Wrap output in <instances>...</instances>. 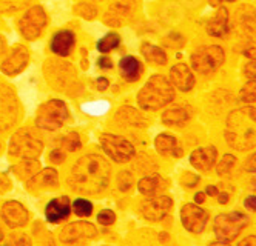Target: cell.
I'll use <instances>...</instances> for the list:
<instances>
[{
  "label": "cell",
  "mask_w": 256,
  "mask_h": 246,
  "mask_svg": "<svg viewBox=\"0 0 256 246\" xmlns=\"http://www.w3.org/2000/svg\"><path fill=\"white\" fill-rule=\"evenodd\" d=\"M112 168L99 154H86L71 168L68 185L84 196H96L102 193L110 182Z\"/></svg>",
  "instance_id": "obj_1"
},
{
  "label": "cell",
  "mask_w": 256,
  "mask_h": 246,
  "mask_svg": "<svg viewBox=\"0 0 256 246\" xmlns=\"http://www.w3.org/2000/svg\"><path fill=\"white\" fill-rule=\"evenodd\" d=\"M226 140L238 151L256 146V108L242 106L232 111L226 123Z\"/></svg>",
  "instance_id": "obj_2"
},
{
  "label": "cell",
  "mask_w": 256,
  "mask_h": 246,
  "mask_svg": "<svg viewBox=\"0 0 256 246\" xmlns=\"http://www.w3.org/2000/svg\"><path fill=\"white\" fill-rule=\"evenodd\" d=\"M174 99V88L164 75H153L138 94V103L142 109L156 111Z\"/></svg>",
  "instance_id": "obj_3"
},
{
  "label": "cell",
  "mask_w": 256,
  "mask_h": 246,
  "mask_svg": "<svg viewBox=\"0 0 256 246\" xmlns=\"http://www.w3.org/2000/svg\"><path fill=\"white\" fill-rule=\"evenodd\" d=\"M44 74L48 83L58 91L74 96V94H79V91L82 89V85L78 80L76 69L68 62L59 59H50L44 65Z\"/></svg>",
  "instance_id": "obj_4"
},
{
  "label": "cell",
  "mask_w": 256,
  "mask_h": 246,
  "mask_svg": "<svg viewBox=\"0 0 256 246\" xmlns=\"http://www.w3.org/2000/svg\"><path fill=\"white\" fill-rule=\"evenodd\" d=\"M44 151V142L31 129H20L10 140V154L17 159H38Z\"/></svg>",
  "instance_id": "obj_5"
},
{
  "label": "cell",
  "mask_w": 256,
  "mask_h": 246,
  "mask_svg": "<svg viewBox=\"0 0 256 246\" xmlns=\"http://www.w3.org/2000/svg\"><path fill=\"white\" fill-rule=\"evenodd\" d=\"M248 217L242 213H227V214H219L214 219L213 223V231L218 237V240L224 242L226 245L236 240V237L241 234V231L248 225Z\"/></svg>",
  "instance_id": "obj_6"
},
{
  "label": "cell",
  "mask_w": 256,
  "mask_h": 246,
  "mask_svg": "<svg viewBox=\"0 0 256 246\" xmlns=\"http://www.w3.org/2000/svg\"><path fill=\"white\" fill-rule=\"evenodd\" d=\"M226 60V52L218 45H206L198 48L192 54V66L200 74H210L216 71Z\"/></svg>",
  "instance_id": "obj_7"
},
{
  "label": "cell",
  "mask_w": 256,
  "mask_h": 246,
  "mask_svg": "<svg viewBox=\"0 0 256 246\" xmlns=\"http://www.w3.org/2000/svg\"><path fill=\"white\" fill-rule=\"evenodd\" d=\"M68 119V108L62 100H48L44 103L36 116V123L46 131L59 129Z\"/></svg>",
  "instance_id": "obj_8"
},
{
  "label": "cell",
  "mask_w": 256,
  "mask_h": 246,
  "mask_svg": "<svg viewBox=\"0 0 256 246\" xmlns=\"http://www.w3.org/2000/svg\"><path fill=\"white\" fill-rule=\"evenodd\" d=\"M19 100L16 92L8 86L0 83V131L10 129L19 119Z\"/></svg>",
  "instance_id": "obj_9"
},
{
  "label": "cell",
  "mask_w": 256,
  "mask_h": 246,
  "mask_svg": "<svg viewBox=\"0 0 256 246\" xmlns=\"http://www.w3.org/2000/svg\"><path fill=\"white\" fill-rule=\"evenodd\" d=\"M102 148L105 153L110 156V159H113L118 163H125L130 162L134 156V148L133 145L125 140L120 136L114 134H102L99 139Z\"/></svg>",
  "instance_id": "obj_10"
},
{
  "label": "cell",
  "mask_w": 256,
  "mask_h": 246,
  "mask_svg": "<svg viewBox=\"0 0 256 246\" xmlns=\"http://www.w3.org/2000/svg\"><path fill=\"white\" fill-rule=\"evenodd\" d=\"M46 25V14L42 6L30 8L20 18L19 29L26 40H36Z\"/></svg>",
  "instance_id": "obj_11"
},
{
  "label": "cell",
  "mask_w": 256,
  "mask_h": 246,
  "mask_svg": "<svg viewBox=\"0 0 256 246\" xmlns=\"http://www.w3.org/2000/svg\"><path fill=\"white\" fill-rule=\"evenodd\" d=\"M208 213L194 203H187L180 210V222L184 225V228L192 234L202 233L208 222Z\"/></svg>",
  "instance_id": "obj_12"
},
{
  "label": "cell",
  "mask_w": 256,
  "mask_h": 246,
  "mask_svg": "<svg viewBox=\"0 0 256 246\" xmlns=\"http://www.w3.org/2000/svg\"><path fill=\"white\" fill-rule=\"evenodd\" d=\"M172 206H173V200L168 196L156 194V196H150V199L147 200H144L140 211H142V216L147 220L159 222L168 214Z\"/></svg>",
  "instance_id": "obj_13"
},
{
  "label": "cell",
  "mask_w": 256,
  "mask_h": 246,
  "mask_svg": "<svg viewBox=\"0 0 256 246\" xmlns=\"http://www.w3.org/2000/svg\"><path fill=\"white\" fill-rule=\"evenodd\" d=\"M96 234L98 230L94 225H91L88 222H74L66 225L60 231V240L64 243H74L85 239H93L96 237Z\"/></svg>",
  "instance_id": "obj_14"
},
{
  "label": "cell",
  "mask_w": 256,
  "mask_h": 246,
  "mask_svg": "<svg viewBox=\"0 0 256 246\" xmlns=\"http://www.w3.org/2000/svg\"><path fill=\"white\" fill-rule=\"evenodd\" d=\"M0 216H2L4 222L10 226V228H20V226L26 225L28 222V211L26 208L16 202V200H10L2 206V211H0Z\"/></svg>",
  "instance_id": "obj_15"
},
{
  "label": "cell",
  "mask_w": 256,
  "mask_h": 246,
  "mask_svg": "<svg viewBox=\"0 0 256 246\" xmlns=\"http://www.w3.org/2000/svg\"><path fill=\"white\" fill-rule=\"evenodd\" d=\"M28 62H30L28 49L22 45H17L16 48H12L10 57L2 63L0 69H2V72L6 75H17L26 68Z\"/></svg>",
  "instance_id": "obj_16"
},
{
  "label": "cell",
  "mask_w": 256,
  "mask_h": 246,
  "mask_svg": "<svg viewBox=\"0 0 256 246\" xmlns=\"http://www.w3.org/2000/svg\"><path fill=\"white\" fill-rule=\"evenodd\" d=\"M216 157H218V151L214 146H204V148L194 149L190 154V163L198 171L207 173L214 166Z\"/></svg>",
  "instance_id": "obj_17"
},
{
  "label": "cell",
  "mask_w": 256,
  "mask_h": 246,
  "mask_svg": "<svg viewBox=\"0 0 256 246\" xmlns=\"http://www.w3.org/2000/svg\"><path fill=\"white\" fill-rule=\"evenodd\" d=\"M133 14V5L119 2L114 3L113 6H110L108 11L104 15V23L108 26H122L125 22H128V18Z\"/></svg>",
  "instance_id": "obj_18"
},
{
  "label": "cell",
  "mask_w": 256,
  "mask_h": 246,
  "mask_svg": "<svg viewBox=\"0 0 256 246\" xmlns=\"http://www.w3.org/2000/svg\"><path fill=\"white\" fill-rule=\"evenodd\" d=\"M170 80L172 85L180 91H190L194 86V75L184 63H178L170 69Z\"/></svg>",
  "instance_id": "obj_19"
},
{
  "label": "cell",
  "mask_w": 256,
  "mask_h": 246,
  "mask_svg": "<svg viewBox=\"0 0 256 246\" xmlns=\"http://www.w3.org/2000/svg\"><path fill=\"white\" fill-rule=\"evenodd\" d=\"M74 43H76L74 34L68 29H64V31H59L54 34V37L51 39V43H50V48L56 55L66 57V55L71 52L72 46H74Z\"/></svg>",
  "instance_id": "obj_20"
},
{
  "label": "cell",
  "mask_w": 256,
  "mask_h": 246,
  "mask_svg": "<svg viewBox=\"0 0 256 246\" xmlns=\"http://www.w3.org/2000/svg\"><path fill=\"white\" fill-rule=\"evenodd\" d=\"M46 220L51 223H59L70 216V200L68 197H59L51 200L45 208Z\"/></svg>",
  "instance_id": "obj_21"
},
{
  "label": "cell",
  "mask_w": 256,
  "mask_h": 246,
  "mask_svg": "<svg viewBox=\"0 0 256 246\" xmlns=\"http://www.w3.org/2000/svg\"><path fill=\"white\" fill-rule=\"evenodd\" d=\"M58 183H59L58 173L51 168H46L42 173H38L34 177H31L26 182V186L30 189H48V188H56Z\"/></svg>",
  "instance_id": "obj_22"
},
{
  "label": "cell",
  "mask_w": 256,
  "mask_h": 246,
  "mask_svg": "<svg viewBox=\"0 0 256 246\" xmlns=\"http://www.w3.org/2000/svg\"><path fill=\"white\" fill-rule=\"evenodd\" d=\"M116 122L120 126H133V128L145 126V123H147V120H145V117L140 112L132 106H122L116 114Z\"/></svg>",
  "instance_id": "obj_23"
},
{
  "label": "cell",
  "mask_w": 256,
  "mask_h": 246,
  "mask_svg": "<svg viewBox=\"0 0 256 246\" xmlns=\"http://www.w3.org/2000/svg\"><path fill=\"white\" fill-rule=\"evenodd\" d=\"M138 188L144 196H156V194H160L164 189L167 188V180L162 179L158 174L147 176L139 180Z\"/></svg>",
  "instance_id": "obj_24"
},
{
  "label": "cell",
  "mask_w": 256,
  "mask_h": 246,
  "mask_svg": "<svg viewBox=\"0 0 256 246\" xmlns=\"http://www.w3.org/2000/svg\"><path fill=\"white\" fill-rule=\"evenodd\" d=\"M228 11L227 8L221 6L213 20H210V23L207 25V32L213 37H224L228 32Z\"/></svg>",
  "instance_id": "obj_25"
},
{
  "label": "cell",
  "mask_w": 256,
  "mask_h": 246,
  "mask_svg": "<svg viewBox=\"0 0 256 246\" xmlns=\"http://www.w3.org/2000/svg\"><path fill=\"white\" fill-rule=\"evenodd\" d=\"M154 146L160 156H182V149L178 145V140L168 134H159L154 140Z\"/></svg>",
  "instance_id": "obj_26"
},
{
  "label": "cell",
  "mask_w": 256,
  "mask_h": 246,
  "mask_svg": "<svg viewBox=\"0 0 256 246\" xmlns=\"http://www.w3.org/2000/svg\"><path fill=\"white\" fill-rule=\"evenodd\" d=\"M120 66V72H122V77L126 82H136L140 79V74H142V65L138 59H134L133 55H126L124 57L119 63Z\"/></svg>",
  "instance_id": "obj_27"
},
{
  "label": "cell",
  "mask_w": 256,
  "mask_h": 246,
  "mask_svg": "<svg viewBox=\"0 0 256 246\" xmlns=\"http://www.w3.org/2000/svg\"><path fill=\"white\" fill-rule=\"evenodd\" d=\"M39 169H40V163L36 159H24L20 163H17L14 166V173L20 180L28 182L31 177H34L39 173Z\"/></svg>",
  "instance_id": "obj_28"
},
{
  "label": "cell",
  "mask_w": 256,
  "mask_h": 246,
  "mask_svg": "<svg viewBox=\"0 0 256 246\" xmlns=\"http://www.w3.org/2000/svg\"><path fill=\"white\" fill-rule=\"evenodd\" d=\"M190 119V112L186 108H172L168 111H166L162 114V123L164 125H182L186 123Z\"/></svg>",
  "instance_id": "obj_29"
},
{
  "label": "cell",
  "mask_w": 256,
  "mask_h": 246,
  "mask_svg": "<svg viewBox=\"0 0 256 246\" xmlns=\"http://www.w3.org/2000/svg\"><path fill=\"white\" fill-rule=\"evenodd\" d=\"M140 51L144 54V57L147 59L148 62L154 63V65H166L167 63V54L159 46H154V45H150V43H144Z\"/></svg>",
  "instance_id": "obj_30"
},
{
  "label": "cell",
  "mask_w": 256,
  "mask_h": 246,
  "mask_svg": "<svg viewBox=\"0 0 256 246\" xmlns=\"http://www.w3.org/2000/svg\"><path fill=\"white\" fill-rule=\"evenodd\" d=\"M240 12V26L247 34H256V9L252 6H242Z\"/></svg>",
  "instance_id": "obj_31"
},
{
  "label": "cell",
  "mask_w": 256,
  "mask_h": 246,
  "mask_svg": "<svg viewBox=\"0 0 256 246\" xmlns=\"http://www.w3.org/2000/svg\"><path fill=\"white\" fill-rule=\"evenodd\" d=\"M120 43V37L116 34V32H108L105 37H102V39L98 42V49L100 52H110L113 51L119 46Z\"/></svg>",
  "instance_id": "obj_32"
},
{
  "label": "cell",
  "mask_w": 256,
  "mask_h": 246,
  "mask_svg": "<svg viewBox=\"0 0 256 246\" xmlns=\"http://www.w3.org/2000/svg\"><path fill=\"white\" fill-rule=\"evenodd\" d=\"M30 3H31V0H0V14L16 12Z\"/></svg>",
  "instance_id": "obj_33"
},
{
  "label": "cell",
  "mask_w": 256,
  "mask_h": 246,
  "mask_svg": "<svg viewBox=\"0 0 256 246\" xmlns=\"http://www.w3.org/2000/svg\"><path fill=\"white\" fill-rule=\"evenodd\" d=\"M236 165V157L232 156V154H224V157L221 159V162L218 163L216 166V173L219 177H226V176H230L233 166Z\"/></svg>",
  "instance_id": "obj_34"
},
{
  "label": "cell",
  "mask_w": 256,
  "mask_h": 246,
  "mask_svg": "<svg viewBox=\"0 0 256 246\" xmlns=\"http://www.w3.org/2000/svg\"><path fill=\"white\" fill-rule=\"evenodd\" d=\"M240 99L246 103H253L256 102V79L250 80L246 83L241 91H240Z\"/></svg>",
  "instance_id": "obj_35"
},
{
  "label": "cell",
  "mask_w": 256,
  "mask_h": 246,
  "mask_svg": "<svg viewBox=\"0 0 256 246\" xmlns=\"http://www.w3.org/2000/svg\"><path fill=\"white\" fill-rule=\"evenodd\" d=\"M74 12L78 15L86 18V20H93V18L98 15V8L94 5H91V3L84 2V3H79V5L74 6Z\"/></svg>",
  "instance_id": "obj_36"
},
{
  "label": "cell",
  "mask_w": 256,
  "mask_h": 246,
  "mask_svg": "<svg viewBox=\"0 0 256 246\" xmlns=\"http://www.w3.org/2000/svg\"><path fill=\"white\" fill-rule=\"evenodd\" d=\"M82 143H80V137L78 132H70L62 139V148L66 151H78L80 149Z\"/></svg>",
  "instance_id": "obj_37"
},
{
  "label": "cell",
  "mask_w": 256,
  "mask_h": 246,
  "mask_svg": "<svg viewBox=\"0 0 256 246\" xmlns=\"http://www.w3.org/2000/svg\"><path fill=\"white\" fill-rule=\"evenodd\" d=\"M72 210H74V213L79 217H86L93 213V205L85 199H78V200H74V203H72Z\"/></svg>",
  "instance_id": "obj_38"
},
{
  "label": "cell",
  "mask_w": 256,
  "mask_h": 246,
  "mask_svg": "<svg viewBox=\"0 0 256 246\" xmlns=\"http://www.w3.org/2000/svg\"><path fill=\"white\" fill-rule=\"evenodd\" d=\"M139 157L142 160H138V163H136L138 169H140L142 173H153V171H156V163L153 162L152 157L145 156V154H139Z\"/></svg>",
  "instance_id": "obj_39"
},
{
  "label": "cell",
  "mask_w": 256,
  "mask_h": 246,
  "mask_svg": "<svg viewBox=\"0 0 256 246\" xmlns=\"http://www.w3.org/2000/svg\"><path fill=\"white\" fill-rule=\"evenodd\" d=\"M118 185H119L120 191H128V189H130L132 185H133V176L128 171H122L118 176Z\"/></svg>",
  "instance_id": "obj_40"
},
{
  "label": "cell",
  "mask_w": 256,
  "mask_h": 246,
  "mask_svg": "<svg viewBox=\"0 0 256 246\" xmlns=\"http://www.w3.org/2000/svg\"><path fill=\"white\" fill-rule=\"evenodd\" d=\"M116 220V216L113 211H110V210H102L99 214H98V222L104 226H108V225H113Z\"/></svg>",
  "instance_id": "obj_41"
},
{
  "label": "cell",
  "mask_w": 256,
  "mask_h": 246,
  "mask_svg": "<svg viewBox=\"0 0 256 246\" xmlns=\"http://www.w3.org/2000/svg\"><path fill=\"white\" fill-rule=\"evenodd\" d=\"M241 52L246 55V57H248L250 60H256V40H248L247 43H244L241 46Z\"/></svg>",
  "instance_id": "obj_42"
},
{
  "label": "cell",
  "mask_w": 256,
  "mask_h": 246,
  "mask_svg": "<svg viewBox=\"0 0 256 246\" xmlns=\"http://www.w3.org/2000/svg\"><path fill=\"white\" fill-rule=\"evenodd\" d=\"M182 185L184 186H187V188H193V186H196L198 185V182H199V176H196V174H193V173H186L184 176H182Z\"/></svg>",
  "instance_id": "obj_43"
},
{
  "label": "cell",
  "mask_w": 256,
  "mask_h": 246,
  "mask_svg": "<svg viewBox=\"0 0 256 246\" xmlns=\"http://www.w3.org/2000/svg\"><path fill=\"white\" fill-rule=\"evenodd\" d=\"M50 160H51L52 163H56V165L62 163V162L65 160V153H64V149H60V148L52 149L51 153H50Z\"/></svg>",
  "instance_id": "obj_44"
},
{
  "label": "cell",
  "mask_w": 256,
  "mask_h": 246,
  "mask_svg": "<svg viewBox=\"0 0 256 246\" xmlns=\"http://www.w3.org/2000/svg\"><path fill=\"white\" fill-rule=\"evenodd\" d=\"M244 75H246L247 79H250V80L256 79V60L248 62V63L244 66Z\"/></svg>",
  "instance_id": "obj_45"
},
{
  "label": "cell",
  "mask_w": 256,
  "mask_h": 246,
  "mask_svg": "<svg viewBox=\"0 0 256 246\" xmlns=\"http://www.w3.org/2000/svg\"><path fill=\"white\" fill-rule=\"evenodd\" d=\"M10 186H11L10 179H8L6 176H4V174H0V194L6 193L8 189H10Z\"/></svg>",
  "instance_id": "obj_46"
},
{
  "label": "cell",
  "mask_w": 256,
  "mask_h": 246,
  "mask_svg": "<svg viewBox=\"0 0 256 246\" xmlns=\"http://www.w3.org/2000/svg\"><path fill=\"white\" fill-rule=\"evenodd\" d=\"M244 206L250 211H256V196H248L244 200Z\"/></svg>",
  "instance_id": "obj_47"
},
{
  "label": "cell",
  "mask_w": 256,
  "mask_h": 246,
  "mask_svg": "<svg viewBox=\"0 0 256 246\" xmlns=\"http://www.w3.org/2000/svg\"><path fill=\"white\" fill-rule=\"evenodd\" d=\"M246 169L248 173H256V153L247 160V163H246Z\"/></svg>",
  "instance_id": "obj_48"
},
{
  "label": "cell",
  "mask_w": 256,
  "mask_h": 246,
  "mask_svg": "<svg viewBox=\"0 0 256 246\" xmlns=\"http://www.w3.org/2000/svg\"><path fill=\"white\" fill-rule=\"evenodd\" d=\"M238 245H240V246H256V236L246 237V239H242Z\"/></svg>",
  "instance_id": "obj_49"
},
{
  "label": "cell",
  "mask_w": 256,
  "mask_h": 246,
  "mask_svg": "<svg viewBox=\"0 0 256 246\" xmlns=\"http://www.w3.org/2000/svg\"><path fill=\"white\" fill-rule=\"evenodd\" d=\"M99 66L104 68V69H112L113 63H112V60H110L108 57H100L99 59Z\"/></svg>",
  "instance_id": "obj_50"
},
{
  "label": "cell",
  "mask_w": 256,
  "mask_h": 246,
  "mask_svg": "<svg viewBox=\"0 0 256 246\" xmlns=\"http://www.w3.org/2000/svg\"><path fill=\"white\" fill-rule=\"evenodd\" d=\"M96 85H98V89H99V91H104V89H106V86H108V80H106L105 77H99V79L96 80Z\"/></svg>",
  "instance_id": "obj_51"
},
{
  "label": "cell",
  "mask_w": 256,
  "mask_h": 246,
  "mask_svg": "<svg viewBox=\"0 0 256 246\" xmlns=\"http://www.w3.org/2000/svg\"><path fill=\"white\" fill-rule=\"evenodd\" d=\"M228 193H218V202L221 205H226L228 202Z\"/></svg>",
  "instance_id": "obj_52"
},
{
  "label": "cell",
  "mask_w": 256,
  "mask_h": 246,
  "mask_svg": "<svg viewBox=\"0 0 256 246\" xmlns=\"http://www.w3.org/2000/svg\"><path fill=\"white\" fill-rule=\"evenodd\" d=\"M206 193L208 194V196H218V188L216 186H213V185H210V186H207V189H206Z\"/></svg>",
  "instance_id": "obj_53"
},
{
  "label": "cell",
  "mask_w": 256,
  "mask_h": 246,
  "mask_svg": "<svg viewBox=\"0 0 256 246\" xmlns=\"http://www.w3.org/2000/svg\"><path fill=\"white\" fill-rule=\"evenodd\" d=\"M194 200H196V203H204L206 202V193H196Z\"/></svg>",
  "instance_id": "obj_54"
},
{
  "label": "cell",
  "mask_w": 256,
  "mask_h": 246,
  "mask_svg": "<svg viewBox=\"0 0 256 246\" xmlns=\"http://www.w3.org/2000/svg\"><path fill=\"white\" fill-rule=\"evenodd\" d=\"M224 2H234V0H208V3L212 6H219L221 3H224Z\"/></svg>",
  "instance_id": "obj_55"
},
{
  "label": "cell",
  "mask_w": 256,
  "mask_h": 246,
  "mask_svg": "<svg viewBox=\"0 0 256 246\" xmlns=\"http://www.w3.org/2000/svg\"><path fill=\"white\" fill-rule=\"evenodd\" d=\"M4 51H5V40H4V37L0 35V55L4 54Z\"/></svg>",
  "instance_id": "obj_56"
},
{
  "label": "cell",
  "mask_w": 256,
  "mask_h": 246,
  "mask_svg": "<svg viewBox=\"0 0 256 246\" xmlns=\"http://www.w3.org/2000/svg\"><path fill=\"white\" fill-rule=\"evenodd\" d=\"M4 239V233H2V230H0V240Z\"/></svg>",
  "instance_id": "obj_57"
}]
</instances>
